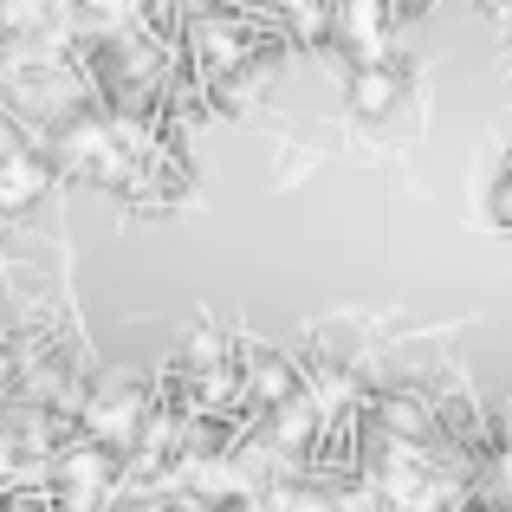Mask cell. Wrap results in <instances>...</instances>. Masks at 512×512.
Listing matches in <instances>:
<instances>
[{
  "instance_id": "6da1fadb",
  "label": "cell",
  "mask_w": 512,
  "mask_h": 512,
  "mask_svg": "<svg viewBox=\"0 0 512 512\" xmlns=\"http://www.w3.org/2000/svg\"><path fill=\"white\" fill-rule=\"evenodd\" d=\"M344 91H350V104H357L363 117H383V111L402 104V65L396 59H389V65H357Z\"/></svg>"
},
{
  "instance_id": "7a4b0ae2",
  "label": "cell",
  "mask_w": 512,
  "mask_h": 512,
  "mask_svg": "<svg viewBox=\"0 0 512 512\" xmlns=\"http://www.w3.org/2000/svg\"><path fill=\"white\" fill-rule=\"evenodd\" d=\"M279 512H344V506L325 493H279Z\"/></svg>"
},
{
  "instance_id": "3957f363",
  "label": "cell",
  "mask_w": 512,
  "mask_h": 512,
  "mask_svg": "<svg viewBox=\"0 0 512 512\" xmlns=\"http://www.w3.org/2000/svg\"><path fill=\"white\" fill-rule=\"evenodd\" d=\"M493 214H500V227H512V163L500 175V188H493Z\"/></svg>"
}]
</instances>
